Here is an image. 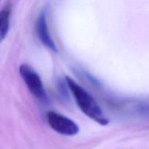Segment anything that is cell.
<instances>
[{"instance_id": "obj_4", "label": "cell", "mask_w": 149, "mask_h": 149, "mask_svg": "<svg viewBox=\"0 0 149 149\" xmlns=\"http://www.w3.org/2000/svg\"><path fill=\"white\" fill-rule=\"evenodd\" d=\"M36 33H37L39 40L45 47L53 52H58V47L49 32L47 21L46 13L44 10L41 12L37 18Z\"/></svg>"}, {"instance_id": "obj_3", "label": "cell", "mask_w": 149, "mask_h": 149, "mask_svg": "<svg viewBox=\"0 0 149 149\" xmlns=\"http://www.w3.org/2000/svg\"><path fill=\"white\" fill-rule=\"evenodd\" d=\"M47 120L49 127L61 135L74 136L79 131L78 125L74 121L55 111H48Z\"/></svg>"}, {"instance_id": "obj_5", "label": "cell", "mask_w": 149, "mask_h": 149, "mask_svg": "<svg viewBox=\"0 0 149 149\" xmlns=\"http://www.w3.org/2000/svg\"><path fill=\"white\" fill-rule=\"evenodd\" d=\"M11 9L7 5L0 10V43L7 36L10 29V20Z\"/></svg>"}, {"instance_id": "obj_2", "label": "cell", "mask_w": 149, "mask_h": 149, "mask_svg": "<svg viewBox=\"0 0 149 149\" xmlns=\"http://www.w3.org/2000/svg\"><path fill=\"white\" fill-rule=\"evenodd\" d=\"M19 71L25 84L33 96L42 103H47L48 101L47 95L39 74L32 67L25 63L20 65Z\"/></svg>"}, {"instance_id": "obj_1", "label": "cell", "mask_w": 149, "mask_h": 149, "mask_svg": "<svg viewBox=\"0 0 149 149\" xmlns=\"http://www.w3.org/2000/svg\"><path fill=\"white\" fill-rule=\"evenodd\" d=\"M65 81L77 106L87 116L102 126H106L109 121L105 116L96 100L82 87L69 77H65Z\"/></svg>"}]
</instances>
